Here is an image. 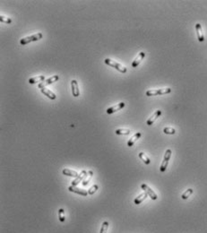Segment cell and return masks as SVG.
<instances>
[{"label": "cell", "mask_w": 207, "mask_h": 233, "mask_svg": "<svg viewBox=\"0 0 207 233\" xmlns=\"http://www.w3.org/2000/svg\"><path fill=\"white\" fill-rule=\"evenodd\" d=\"M104 62H105L106 65L111 66V68H114L115 69H117V71H119L120 73H123V74L127 73V68H126V66H123L119 63H117V62H116V61H114V60H112L110 58H106L104 60Z\"/></svg>", "instance_id": "obj_1"}, {"label": "cell", "mask_w": 207, "mask_h": 233, "mask_svg": "<svg viewBox=\"0 0 207 233\" xmlns=\"http://www.w3.org/2000/svg\"><path fill=\"white\" fill-rule=\"evenodd\" d=\"M42 38V33L41 32H38L36 34H33L32 36H28L26 38H22L21 41H20V43L22 45H26L30 42H33V41H38L40 40H41Z\"/></svg>", "instance_id": "obj_2"}, {"label": "cell", "mask_w": 207, "mask_h": 233, "mask_svg": "<svg viewBox=\"0 0 207 233\" xmlns=\"http://www.w3.org/2000/svg\"><path fill=\"white\" fill-rule=\"evenodd\" d=\"M171 92L170 88H162V89H157V90H148L146 91L147 96H156V95H162V94H167Z\"/></svg>", "instance_id": "obj_3"}, {"label": "cell", "mask_w": 207, "mask_h": 233, "mask_svg": "<svg viewBox=\"0 0 207 233\" xmlns=\"http://www.w3.org/2000/svg\"><path fill=\"white\" fill-rule=\"evenodd\" d=\"M170 157H171V150L170 149H168L166 152H165V154H164V158H163V160L161 162V168H160V171L161 172L165 171L167 167H168V164H169V161L170 160Z\"/></svg>", "instance_id": "obj_4"}, {"label": "cell", "mask_w": 207, "mask_h": 233, "mask_svg": "<svg viewBox=\"0 0 207 233\" xmlns=\"http://www.w3.org/2000/svg\"><path fill=\"white\" fill-rule=\"evenodd\" d=\"M58 79H59V76H58V75H53V76H51L50 78H48V79L43 81L42 83H39V86H38V87H39L40 89L46 88V86H48V85H49V84H52L53 83L58 81Z\"/></svg>", "instance_id": "obj_5"}, {"label": "cell", "mask_w": 207, "mask_h": 233, "mask_svg": "<svg viewBox=\"0 0 207 233\" xmlns=\"http://www.w3.org/2000/svg\"><path fill=\"white\" fill-rule=\"evenodd\" d=\"M141 187H142L143 190H144V192H145L148 195H149V196L153 199V200H156V199L158 198V196H157V195L155 194V192H154L153 190H152L146 184H142Z\"/></svg>", "instance_id": "obj_6"}, {"label": "cell", "mask_w": 207, "mask_h": 233, "mask_svg": "<svg viewBox=\"0 0 207 233\" xmlns=\"http://www.w3.org/2000/svg\"><path fill=\"white\" fill-rule=\"evenodd\" d=\"M68 190H69L70 192H73V193H76V194H78V195H83V196H86V195H89V194H88V191L83 190V189H81V188H79V187H75V186H70V187H68Z\"/></svg>", "instance_id": "obj_7"}, {"label": "cell", "mask_w": 207, "mask_h": 233, "mask_svg": "<svg viewBox=\"0 0 207 233\" xmlns=\"http://www.w3.org/2000/svg\"><path fill=\"white\" fill-rule=\"evenodd\" d=\"M87 174H88V172L86 171H83L73 181H72V186H75V187H76V185H78L79 183H81L82 182V180L87 176Z\"/></svg>", "instance_id": "obj_8"}, {"label": "cell", "mask_w": 207, "mask_h": 233, "mask_svg": "<svg viewBox=\"0 0 207 233\" xmlns=\"http://www.w3.org/2000/svg\"><path fill=\"white\" fill-rule=\"evenodd\" d=\"M124 107H125V102H120V103H118V104H117V105H115V106H113L111 108H109L107 110V113L108 114H113V113H115V112H117L118 110H122Z\"/></svg>", "instance_id": "obj_9"}, {"label": "cell", "mask_w": 207, "mask_h": 233, "mask_svg": "<svg viewBox=\"0 0 207 233\" xmlns=\"http://www.w3.org/2000/svg\"><path fill=\"white\" fill-rule=\"evenodd\" d=\"M145 57V53L144 52H140L137 57L134 59V61L132 62V68H135L137 65H139V64L141 63V61L143 59V57Z\"/></svg>", "instance_id": "obj_10"}, {"label": "cell", "mask_w": 207, "mask_h": 233, "mask_svg": "<svg viewBox=\"0 0 207 233\" xmlns=\"http://www.w3.org/2000/svg\"><path fill=\"white\" fill-rule=\"evenodd\" d=\"M195 30H196V33H197L198 41H199L200 42H203V41H204V36H203L202 25H201L200 23H196V24H195Z\"/></svg>", "instance_id": "obj_11"}, {"label": "cell", "mask_w": 207, "mask_h": 233, "mask_svg": "<svg viewBox=\"0 0 207 233\" xmlns=\"http://www.w3.org/2000/svg\"><path fill=\"white\" fill-rule=\"evenodd\" d=\"M71 86H72V93L75 97H78L80 95V91L78 87V83L76 80H72L71 82Z\"/></svg>", "instance_id": "obj_12"}, {"label": "cell", "mask_w": 207, "mask_h": 233, "mask_svg": "<svg viewBox=\"0 0 207 233\" xmlns=\"http://www.w3.org/2000/svg\"><path fill=\"white\" fill-rule=\"evenodd\" d=\"M161 115V110H156V111L153 113V115L147 120L146 124H147L148 126H152V125L155 122V120H156Z\"/></svg>", "instance_id": "obj_13"}, {"label": "cell", "mask_w": 207, "mask_h": 233, "mask_svg": "<svg viewBox=\"0 0 207 233\" xmlns=\"http://www.w3.org/2000/svg\"><path fill=\"white\" fill-rule=\"evenodd\" d=\"M141 136H142V134H141V133H139V132L136 133L135 135H134L133 137H131V138L128 140V142H127V146H128V147H132V146L135 144V142L141 137Z\"/></svg>", "instance_id": "obj_14"}, {"label": "cell", "mask_w": 207, "mask_h": 233, "mask_svg": "<svg viewBox=\"0 0 207 233\" xmlns=\"http://www.w3.org/2000/svg\"><path fill=\"white\" fill-rule=\"evenodd\" d=\"M41 92L44 94V95H46L47 97H48L50 99H55L56 97V94L55 93H53L50 90H48V89H47V88H42L41 89Z\"/></svg>", "instance_id": "obj_15"}, {"label": "cell", "mask_w": 207, "mask_h": 233, "mask_svg": "<svg viewBox=\"0 0 207 233\" xmlns=\"http://www.w3.org/2000/svg\"><path fill=\"white\" fill-rule=\"evenodd\" d=\"M43 81H45V76L44 75H40V76H36V77H33L31 79H29V83L33 84L36 83H42Z\"/></svg>", "instance_id": "obj_16"}, {"label": "cell", "mask_w": 207, "mask_h": 233, "mask_svg": "<svg viewBox=\"0 0 207 233\" xmlns=\"http://www.w3.org/2000/svg\"><path fill=\"white\" fill-rule=\"evenodd\" d=\"M147 195H147L145 192H144V193H142L141 195H139L135 199V201H134L135 204V205H140L143 201L145 200L146 197H147Z\"/></svg>", "instance_id": "obj_17"}, {"label": "cell", "mask_w": 207, "mask_h": 233, "mask_svg": "<svg viewBox=\"0 0 207 233\" xmlns=\"http://www.w3.org/2000/svg\"><path fill=\"white\" fill-rule=\"evenodd\" d=\"M130 129H127V128H121V129H117L115 131L116 135H118V136H127L130 134Z\"/></svg>", "instance_id": "obj_18"}, {"label": "cell", "mask_w": 207, "mask_h": 233, "mask_svg": "<svg viewBox=\"0 0 207 233\" xmlns=\"http://www.w3.org/2000/svg\"><path fill=\"white\" fill-rule=\"evenodd\" d=\"M62 173L66 176H68V177H75L76 178L78 176V173L75 171H72V170H69V169H64Z\"/></svg>", "instance_id": "obj_19"}, {"label": "cell", "mask_w": 207, "mask_h": 233, "mask_svg": "<svg viewBox=\"0 0 207 233\" xmlns=\"http://www.w3.org/2000/svg\"><path fill=\"white\" fill-rule=\"evenodd\" d=\"M139 158H140L145 164H150V162H151L150 159L148 158V156H147L144 152H139Z\"/></svg>", "instance_id": "obj_20"}, {"label": "cell", "mask_w": 207, "mask_h": 233, "mask_svg": "<svg viewBox=\"0 0 207 233\" xmlns=\"http://www.w3.org/2000/svg\"><path fill=\"white\" fill-rule=\"evenodd\" d=\"M93 176V171H89V172H88V174H87V178H86V179L83 182V185L84 187L87 186L88 183L91 181Z\"/></svg>", "instance_id": "obj_21"}, {"label": "cell", "mask_w": 207, "mask_h": 233, "mask_svg": "<svg viewBox=\"0 0 207 233\" xmlns=\"http://www.w3.org/2000/svg\"><path fill=\"white\" fill-rule=\"evenodd\" d=\"M192 194H193V189H192V188H188L186 192H184V193L182 194L181 198L184 199V200H185V199H187Z\"/></svg>", "instance_id": "obj_22"}, {"label": "cell", "mask_w": 207, "mask_h": 233, "mask_svg": "<svg viewBox=\"0 0 207 233\" xmlns=\"http://www.w3.org/2000/svg\"><path fill=\"white\" fill-rule=\"evenodd\" d=\"M58 219L60 221H65L66 220V215H65V211L63 209H59L58 210Z\"/></svg>", "instance_id": "obj_23"}, {"label": "cell", "mask_w": 207, "mask_h": 233, "mask_svg": "<svg viewBox=\"0 0 207 233\" xmlns=\"http://www.w3.org/2000/svg\"><path fill=\"white\" fill-rule=\"evenodd\" d=\"M109 222H108V221H104V222L102 223V225H101L100 233H107L108 229H109Z\"/></svg>", "instance_id": "obj_24"}, {"label": "cell", "mask_w": 207, "mask_h": 233, "mask_svg": "<svg viewBox=\"0 0 207 233\" xmlns=\"http://www.w3.org/2000/svg\"><path fill=\"white\" fill-rule=\"evenodd\" d=\"M163 132L165 133L166 135H175L176 130L173 127H165L163 129Z\"/></svg>", "instance_id": "obj_25"}, {"label": "cell", "mask_w": 207, "mask_h": 233, "mask_svg": "<svg viewBox=\"0 0 207 233\" xmlns=\"http://www.w3.org/2000/svg\"><path fill=\"white\" fill-rule=\"evenodd\" d=\"M98 188H99V187H98V185H93L90 189L88 190V194L90 195H93L97 190H98Z\"/></svg>", "instance_id": "obj_26"}, {"label": "cell", "mask_w": 207, "mask_h": 233, "mask_svg": "<svg viewBox=\"0 0 207 233\" xmlns=\"http://www.w3.org/2000/svg\"><path fill=\"white\" fill-rule=\"evenodd\" d=\"M0 21L2 23H12V20L8 17H6L4 15H0Z\"/></svg>", "instance_id": "obj_27"}]
</instances>
